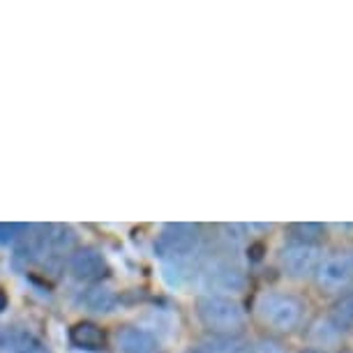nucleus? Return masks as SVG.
<instances>
[{
    "label": "nucleus",
    "mask_w": 353,
    "mask_h": 353,
    "mask_svg": "<svg viewBox=\"0 0 353 353\" xmlns=\"http://www.w3.org/2000/svg\"><path fill=\"white\" fill-rule=\"evenodd\" d=\"M196 316L210 335H241L245 325V310L231 296L208 293L196 301Z\"/></svg>",
    "instance_id": "f257e3e1"
},
{
    "label": "nucleus",
    "mask_w": 353,
    "mask_h": 353,
    "mask_svg": "<svg viewBox=\"0 0 353 353\" xmlns=\"http://www.w3.org/2000/svg\"><path fill=\"white\" fill-rule=\"evenodd\" d=\"M259 319L277 332H293L305 319V303L293 293L270 291L256 303Z\"/></svg>",
    "instance_id": "f03ea898"
},
{
    "label": "nucleus",
    "mask_w": 353,
    "mask_h": 353,
    "mask_svg": "<svg viewBox=\"0 0 353 353\" xmlns=\"http://www.w3.org/2000/svg\"><path fill=\"white\" fill-rule=\"evenodd\" d=\"M201 245V231L196 224L188 222H173L164 224L155 241V254L164 261H183L196 254Z\"/></svg>",
    "instance_id": "7ed1b4c3"
},
{
    "label": "nucleus",
    "mask_w": 353,
    "mask_h": 353,
    "mask_svg": "<svg viewBox=\"0 0 353 353\" xmlns=\"http://www.w3.org/2000/svg\"><path fill=\"white\" fill-rule=\"evenodd\" d=\"M314 282L323 293L342 296L353 289V248L323 256L314 272Z\"/></svg>",
    "instance_id": "20e7f679"
},
{
    "label": "nucleus",
    "mask_w": 353,
    "mask_h": 353,
    "mask_svg": "<svg viewBox=\"0 0 353 353\" xmlns=\"http://www.w3.org/2000/svg\"><path fill=\"white\" fill-rule=\"evenodd\" d=\"M321 259H323L321 245L291 241L279 250V268L291 279H307V277H314Z\"/></svg>",
    "instance_id": "39448f33"
},
{
    "label": "nucleus",
    "mask_w": 353,
    "mask_h": 353,
    "mask_svg": "<svg viewBox=\"0 0 353 353\" xmlns=\"http://www.w3.org/2000/svg\"><path fill=\"white\" fill-rule=\"evenodd\" d=\"M203 284L212 291L238 293L245 289V272L231 259H210L201 270Z\"/></svg>",
    "instance_id": "423d86ee"
},
{
    "label": "nucleus",
    "mask_w": 353,
    "mask_h": 353,
    "mask_svg": "<svg viewBox=\"0 0 353 353\" xmlns=\"http://www.w3.org/2000/svg\"><path fill=\"white\" fill-rule=\"evenodd\" d=\"M116 346L121 353H162V342L139 325H123L116 332Z\"/></svg>",
    "instance_id": "0eeeda50"
},
{
    "label": "nucleus",
    "mask_w": 353,
    "mask_h": 353,
    "mask_svg": "<svg viewBox=\"0 0 353 353\" xmlns=\"http://www.w3.org/2000/svg\"><path fill=\"white\" fill-rule=\"evenodd\" d=\"M70 272L81 282H92V279L104 277L109 272V265H106V259L99 250L83 248L70 256Z\"/></svg>",
    "instance_id": "6e6552de"
},
{
    "label": "nucleus",
    "mask_w": 353,
    "mask_h": 353,
    "mask_svg": "<svg viewBox=\"0 0 353 353\" xmlns=\"http://www.w3.org/2000/svg\"><path fill=\"white\" fill-rule=\"evenodd\" d=\"M70 339L77 349H83V351H104V346H106V332L99 328L97 323H90V321H81V323L72 325Z\"/></svg>",
    "instance_id": "1a4fd4ad"
},
{
    "label": "nucleus",
    "mask_w": 353,
    "mask_h": 353,
    "mask_svg": "<svg viewBox=\"0 0 353 353\" xmlns=\"http://www.w3.org/2000/svg\"><path fill=\"white\" fill-rule=\"evenodd\" d=\"M201 353H250L252 344L243 335H208L199 344Z\"/></svg>",
    "instance_id": "9d476101"
},
{
    "label": "nucleus",
    "mask_w": 353,
    "mask_h": 353,
    "mask_svg": "<svg viewBox=\"0 0 353 353\" xmlns=\"http://www.w3.org/2000/svg\"><path fill=\"white\" fill-rule=\"evenodd\" d=\"M307 339H310L312 349L328 351V349H332V346L339 344V339H342V332L335 328V323H332L328 316H319L316 321L310 325Z\"/></svg>",
    "instance_id": "9b49d317"
},
{
    "label": "nucleus",
    "mask_w": 353,
    "mask_h": 353,
    "mask_svg": "<svg viewBox=\"0 0 353 353\" xmlns=\"http://www.w3.org/2000/svg\"><path fill=\"white\" fill-rule=\"evenodd\" d=\"M328 319L335 323V328L342 332V335L353 330V289L342 293V296L332 303V307L328 312Z\"/></svg>",
    "instance_id": "f8f14e48"
},
{
    "label": "nucleus",
    "mask_w": 353,
    "mask_h": 353,
    "mask_svg": "<svg viewBox=\"0 0 353 353\" xmlns=\"http://www.w3.org/2000/svg\"><path fill=\"white\" fill-rule=\"evenodd\" d=\"M8 342L14 353H51L49 346L28 330H12L8 335Z\"/></svg>",
    "instance_id": "ddd939ff"
},
{
    "label": "nucleus",
    "mask_w": 353,
    "mask_h": 353,
    "mask_svg": "<svg viewBox=\"0 0 353 353\" xmlns=\"http://www.w3.org/2000/svg\"><path fill=\"white\" fill-rule=\"evenodd\" d=\"M74 243H77V236L70 226H49L44 233V245H49V248L56 252L72 250Z\"/></svg>",
    "instance_id": "4468645a"
},
{
    "label": "nucleus",
    "mask_w": 353,
    "mask_h": 353,
    "mask_svg": "<svg viewBox=\"0 0 353 353\" xmlns=\"http://www.w3.org/2000/svg\"><path fill=\"white\" fill-rule=\"evenodd\" d=\"M83 303L90 312H99L102 314V312H111L116 307V296L109 289H104V286H95V289H90L83 296Z\"/></svg>",
    "instance_id": "2eb2a0df"
},
{
    "label": "nucleus",
    "mask_w": 353,
    "mask_h": 353,
    "mask_svg": "<svg viewBox=\"0 0 353 353\" xmlns=\"http://www.w3.org/2000/svg\"><path fill=\"white\" fill-rule=\"evenodd\" d=\"M293 241L296 243H307V245H319L321 238H325V226L316 222H301L291 226Z\"/></svg>",
    "instance_id": "dca6fc26"
},
{
    "label": "nucleus",
    "mask_w": 353,
    "mask_h": 353,
    "mask_svg": "<svg viewBox=\"0 0 353 353\" xmlns=\"http://www.w3.org/2000/svg\"><path fill=\"white\" fill-rule=\"evenodd\" d=\"M23 231H26L23 224H5V222H0V243H3V245L14 243Z\"/></svg>",
    "instance_id": "f3484780"
},
{
    "label": "nucleus",
    "mask_w": 353,
    "mask_h": 353,
    "mask_svg": "<svg viewBox=\"0 0 353 353\" xmlns=\"http://www.w3.org/2000/svg\"><path fill=\"white\" fill-rule=\"evenodd\" d=\"M250 353H286V349L275 339H259Z\"/></svg>",
    "instance_id": "a211bd4d"
},
{
    "label": "nucleus",
    "mask_w": 353,
    "mask_h": 353,
    "mask_svg": "<svg viewBox=\"0 0 353 353\" xmlns=\"http://www.w3.org/2000/svg\"><path fill=\"white\" fill-rule=\"evenodd\" d=\"M5 305H8V296H5V293L0 291V312L5 310Z\"/></svg>",
    "instance_id": "6ab92c4d"
},
{
    "label": "nucleus",
    "mask_w": 353,
    "mask_h": 353,
    "mask_svg": "<svg viewBox=\"0 0 353 353\" xmlns=\"http://www.w3.org/2000/svg\"><path fill=\"white\" fill-rule=\"evenodd\" d=\"M301 353H328V351H321V349H312V346H310V349H305V351H301Z\"/></svg>",
    "instance_id": "aec40b11"
},
{
    "label": "nucleus",
    "mask_w": 353,
    "mask_h": 353,
    "mask_svg": "<svg viewBox=\"0 0 353 353\" xmlns=\"http://www.w3.org/2000/svg\"><path fill=\"white\" fill-rule=\"evenodd\" d=\"M185 353H201V351H199V349H190V351H185Z\"/></svg>",
    "instance_id": "412c9836"
},
{
    "label": "nucleus",
    "mask_w": 353,
    "mask_h": 353,
    "mask_svg": "<svg viewBox=\"0 0 353 353\" xmlns=\"http://www.w3.org/2000/svg\"><path fill=\"white\" fill-rule=\"evenodd\" d=\"M342 353H353V351H342Z\"/></svg>",
    "instance_id": "4be33fe9"
}]
</instances>
